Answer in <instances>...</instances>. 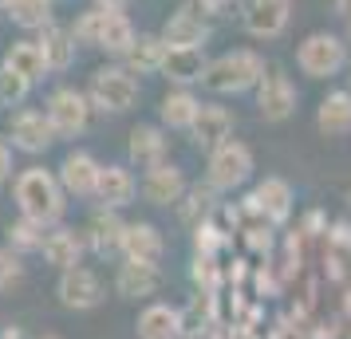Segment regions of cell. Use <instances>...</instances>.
Returning a JSON list of instances; mask_svg holds the SVG:
<instances>
[{"label": "cell", "mask_w": 351, "mask_h": 339, "mask_svg": "<svg viewBox=\"0 0 351 339\" xmlns=\"http://www.w3.org/2000/svg\"><path fill=\"white\" fill-rule=\"evenodd\" d=\"M12 194H16L20 217H28V221H36V225H44V229L56 225L67 210L64 186H60V178H56L51 170H44V166L24 170L16 178V186H12Z\"/></svg>", "instance_id": "6da1fadb"}, {"label": "cell", "mask_w": 351, "mask_h": 339, "mask_svg": "<svg viewBox=\"0 0 351 339\" xmlns=\"http://www.w3.org/2000/svg\"><path fill=\"white\" fill-rule=\"evenodd\" d=\"M261 75H265V60H261L256 51L241 48V51H225V55H217L213 64H206L202 87L213 91V95H241V91L256 87Z\"/></svg>", "instance_id": "7a4b0ae2"}, {"label": "cell", "mask_w": 351, "mask_h": 339, "mask_svg": "<svg viewBox=\"0 0 351 339\" xmlns=\"http://www.w3.org/2000/svg\"><path fill=\"white\" fill-rule=\"evenodd\" d=\"M75 40L80 44H95V48L111 51V55H123L130 48V40H134V28H130L127 12H114V8H91V12H83L80 24H75Z\"/></svg>", "instance_id": "3957f363"}, {"label": "cell", "mask_w": 351, "mask_h": 339, "mask_svg": "<svg viewBox=\"0 0 351 339\" xmlns=\"http://www.w3.org/2000/svg\"><path fill=\"white\" fill-rule=\"evenodd\" d=\"M91 107L99 111H111V114H123L138 103V79L130 75L127 67H99L91 75Z\"/></svg>", "instance_id": "277c9868"}, {"label": "cell", "mask_w": 351, "mask_h": 339, "mask_svg": "<svg viewBox=\"0 0 351 339\" xmlns=\"http://www.w3.org/2000/svg\"><path fill=\"white\" fill-rule=\"evenodd\" d=\"M296 64L312 79H332L335 71H343V64H348V44L332 32H312L296 51Z\"/></svg>", "instance_id": "5b68a950"}, {"label": "cell", "mask_w": 351, "mask_h": 339, "mask_svg": "<svg viewBox=\"0 0 351 339\" xmlns=\"http://www.w3.org/2000/svg\"><path fill=\"white\" fill-rule=\"evenodd\" d=\"M253 174V150L245 142L225 138L221 146H213L209 154V190H237Z\"/></svg>", "instance_id": "8992f818"}, {"label": "cell", "mask_w": 351, "mask_h": 339, "mask_svg": "<svg viewBox=\"0 0 351 339\" xmlns=\"http://www.w3.org/2000/svg\"><path fill=\"white\" fill-rule=\"evenodd\" d=\"M48 118L60 138H75L91 123V99L83 95V91H75V87H60L48 99Z\"/></svg>", "instance_id": "52a82bcc"}, {"label": "cell", "mask_w": 351, "mask_h": 339, "mask_svg": "<svg viewBox=\"0 0 351 339\" xmlns=\"http://www.w3.org/2000/svg\"><path fill=\"white\" fill-rule=\"evenodd\" d=\"M256 107L265 123H285L288 114L296 111V87L285 75V67H269L261 83H256Z\"/></svg>", "instance_id": "ba28073f"}, {"label": "cell", "mask_w": 351, "mask_h": 339, "mask_svg": "<svg viewBox=\"0 0 351 339\" xmlns=\"http://www.w3.org/2000/svg\"><path fill=\"white\" fill-rule=\"evenodd\" d=\"M8 134H12V146H16V150H24V154H44V150L60 138V134H56V127H51L48 111H36V107L12 114Z\"/></svg>", "instance_id": "9c48e42d"}, {"label": "cell", "mask_w": 351, "mask_h": 339, "mask_svg": "<svg viewBox=\"0 0 351 339\" xmlns=\"http://www.w3.org/2000/svg\"><path fill=\"white\" fill-rule=\"evenodd\" d=\"M60 304L64 307H75V312H87V307H99L103 304V284H99V276L91 268H64L60 276Z\"/></svg>", "instance_id": "30bf717a"}, {"label": "cell", "mask_w": 351, "mask_h": 339, "mask_svg": "<svg viewBox=\"0 0 351 339\" xmlns=\"http://www.w3.org/2000/svg\"><path fill=\"white\" fill-rule=\"evenodd\" d=\"M292 20V0H249V12H245V28L256 40H276Z\"/></svg>", "instance_id": "8fae6325"}, {"label": "cell", "mask_w": 351, "mask_h": 339, "mask_svg": "<svg viewBox=\"0 0 351 339\" xmlns=\"http://www.w3.org/2000/svg\"><path fill=\"white\" fill-rule=\"evenodd\" d=\"M99 166L87 150H71L64 162H60V186H64V194H75V197H91L95 194V181H99Z\"/></svg>", "instance_id": "7c38bea8"}, {"label": "cell", "mask_w": 351, "mask_h": 339, "mask_svg": "<svg viewBox=\"0 0 351 339\" xmlns=\"http://www.w3.org/2000/svg\"><path fill=\"white\" fill-rule=\"evenodd\" d=\"M249 210H253L256 217H265L269 225L285 221L288 213H292V186H288L285 178H265L253 190V197H249Z\"/></svg>", "instance_id": "4fadbf2b"}, {"label": "cell", "mask_w": 351, "mask_h": 339, "mask_svg": "<svg viewBox=\"0 0 351 339\" xmlns=\"http://www.w3.org/2000/svg\"><path fill=\"white\" fill-rule=\"evenodd\" d=\"M186 194V178H182V170L170 166V162H158V166H150L143 178V197L150 205H174L178 197Z\"/></svg>", "instance_id": "5bb4252c"}, {"label": "cell", "mask_w": 351, "mask_h": 339, "mask_svg": "<svg viewBox=\"0 0 351 339\" xmlns=\"http://www.w3.org/2000/svg\"><path fill=\"white\" fill-rule=\"evenodd\" d=\"M138 339H182L186 336V316L170 304H150L134 323Z\"/></svg>", "instance_id": "9a60e30c"}, {"label": "cell", "mask_w": 351, "mask_h": 339, "mask_svg": "<svg viewBox=\"0 0 351 339\" xmlns=\"http://www.w3.org/2000/svg\"><path fill=\"white\" fill-rule=\"evenodd\" d=\"M206 36H209L206 20L197 16L190 4H182L174 16L166 20V28H162V44H166V48H202Z\"/></svg>", "instance_id": "2e32d148"}, {"label": "cell", "mask_w": 351, "mask_h": 339, "mask_svg": "<svg viewBox=\"0 0 351 339\" xmlns=\"http://www.w3.org/2000/svg\"><path fill=\"white\" fill-rule=\"evenodd\" d=\"M138 194V181L130 174L127 166H103L99 170V181H95V197L107 205V210H123L130 205Z\"/></svg>", "instance_id": "e0dca14e"}, {"label": "cell", "mask_w": 351, "mask_h": 339, "mask_svg": "<svg viewBox=\"0 0 351 339\" xmlns=\"http://www.w3.org/2000/svg\"><path fill=\"white\" fill-rule=\"evenodd\" d=\"M114 288H119V296H127V300L154 296L162 288V268L158 264H146V260H127V264H119Z\"/></svg>", "instance_id": "ac0fdd59"}, {"label": "cell", "mask_w": 351, "mask_h": 339, "mask_svg": "<svg viewBox=\"0 0 351 339\" xmlns=\"http://www.w3.org/2000/svg\"><path fill=\"white\" fill-rule=\"evenodd\" d=\"M229 130H233V114L225 111V107H213V103H202V107H197V118L190 123L193 142L206 146V150L221 146L225 138H229Z\"/></svg>", "instance_id": "d6986e66"}, {"label": "cell", "mask_w": 351, "mask_h": 339, "mask_svg": "<svg viewBox=\"0 0 351 339\" xmlns=\"http://www.w3.org/2000/svg\"><path fill=\"white\" fill-rule=\"evenodd\" d=\"M127 260H146V264H158L162 253H166V241H162V233L154 225H146V221H134V225L123 229V244H119Z\"/></svg>", "instance_id": "ffe728a7"}, {"label": "cell", "mask_w": 351, "mask_h": 339, "mask_svg": "<svg viewBox=\"0 0 351 339\" xmlns=\"http://www.w3.org/2000/svg\"><path fill=\"white\" fill-rule=\"evenodd\" d=\"M83 233H75V229H56V233H44V244H40V253H44V260L48 264H56V268H75L83 257Z\"/></svg>", "instance_id": "44dd1931"}, {"label": "cell", "mask_w": 351, "mask_h": 339, "mask_svg": "<svg viewBox=\"0 0 351 339\" xmlns=\"http://www.w3.org/2000/svg\"><path fill=\"white\" fill-rule=\"evenodd\" d=\"M202 71H206V55L202 48H166V60H162V75L178 87L186 83H202Z\"/></svg>", "instance_id": "7402d4cb"}, {"label": "cell", "mask_w": 351, "mask_h": 339, "mask_svg": "<svg viewBox=\"0 0 351 339\" xmlns=\"http://www.w3.org/2000/svg\"><path fill=\"white\" fill-rule=\"evenodd\" d=\"M316 130L328 134V138H339V134H351V91H332L316 107Z\"/></svg>", "instance_id": "603a6c76"}, {"label": "cell", "mask_w": 351, "mask_h": 339, "mask_svg": "<svg viewBox=\"0 0 351 339\" xmlns=\"http://www.w3.org/2000/svg\"><path fill=\"white\" fill-rule=\"evenodd\" d=\"M130 75H146V71H162V60H166V44L162 36H134L130 48L123 51Z\"/></svg>", "instance_id": "cb8c5ba5"}, {"label": "cell", "mask_w": 351, "mask_h": 339, "mask_svg": "<svg viewBox=\"0 0 351 339\" xmlns=\"http://www.w3.org/2000/svg\"><path fill=\"white\" fill-rule=\"evenodd\" d=\"M4 67H12L16 75H24L28 83L44 79L48 75V64H44V51H40V44L36 40H16L12 48H8V55H4Z\"/></svg>", "instance_id": "d4e9b609"}, {"label": "cell", "mask_w": 351, "mask_h": 339, "mask_svg": "<svg viewBox=\"0 0 351 339\" xmlns=\"http://www.w3.org/2000/svg\"><path fill=\"white\" fill-rule=\"evenodd\" d=\"M36 44H40V51H44L48 71H64V67H71V60H75V36L64 32V28H56V24H48Z\"/></svg>", "instance_id": "484cf974"}, {"label": "cell", "mask_w": 351, "mask_h": 339, "mask_svg": "<svg viewBox=\"0 0 351 339\" xmlns=\"http://www.w3.org/2000/svg\"><path fill=\"white\" fill-rule=\"evenodd\" d=\"M130 162H138V166H158L166 162V138H162L158 127H134L130 130Z\"/></svg>", "instance_id": "4316f807"}, {"label": "cell", "mask_w": 351, "mask_h": 339, "mask_svg": "<svg viewBox=\"0 0 351 339\" xmlns=\"http://www.w3.org/2000/svg\"><path fill=\"white\" fill-rule=\"evenodd\" d=\"M197 107H202V103H197L186 87H178V91H170V95L162 99L158 114L170 130H190V123L197 118Z\"/></svg>", "instance_id": "83f0119b"}, {"label": "cell", "mask_w": 351, "mask_h": 339, "mask_svg": "<svg viewBox=\"0 0 351 339\" xmlns=\"http://www.w3.org/2000/svg\"><path fill=\"white\" fill-rule=\"evenodd\" d=\"M123 221L114 217V210H99L91 221H87V241L95 244L99 253H114L123 244Z\"/></svg>", "instance_id": "f1b7e54d"}, {"label": "cell", "mask_w": 351, "mask_h": 339, "mask_svg": "<svg viewBox=\"0 0 351 339\" xmlns=\"http://www.w3.org/2000/svg\"><path fill=\"white\" fill-rule=\"evenodd\" d=\"M8 16L16 20L20 28H48L51 24V0H12Z\"/></svg>", "instance_id": "f546056e"}, {"label": "cell", "mask_w": 351, "mask_h": 339, "mask_svg": "<svg viewBox=\"0 0 351 339\" xmlns=\"http://www.w3.org/2000/svg\"><path fill=\"white\" fill-rule=\"evenodd\" d=\"M28 91H32V83L24 79V75H16L12 67L0 64V107H16V103H24Z\"/></svg>", "instance_id": "4dcf8cb0"}, {"label": "cell", "mask_w": 351, "mask_h": 339, "mask_svg": "<svg viewBox=\"0 0 351 339\" xmlns=\"http://www.w3.org/2000/svg\"><path fill=\"white\" fill-rule=\"evenodd\" d=\"M8 241H12V249H40L44 244V225L20 217L16 225H8Z\"/></svg>", "instance_id": "1f68e13d"}, {"label": "cell", "mask_w": 351, "mask_h": 339, "mask_svg": "<svg viewBox=\"0 0 351 339\" xmlns=\"http://www.w3.org/2000/svg\"><path fill=\"white\" fill-rule=\"evenodd\" d=\"M24 280V264L12 249H0V288H12Z\"/></svg>", "instance_id": "d6a6232c"}, {"label": "cell", "mask_w": 351, "mask_h": 339, "mask_svg": "<svg viewBox=\"0 0 351 339\" xmlns=\"http://www.w3.org/2000/svg\"><path fill=\"white\" fill-rule=\"evenodd\" d=\"M193 280L206 284V288L217 284V268H213V257H209V253H197V260H193Z\"/></svg>", "instance_id": "836d02e7"}, {"label": "cell", "mask_w": 351, "mask_h": 339, "mask_svg": "<svg viewBox=\"0 0 351 339\" xmlns=\"http://www.w3.org/2000/svg\"><path fill=\"white\" fill-rule=\"evenodd\" d=\"M8 174H12V146L0 138V181H8Z\"/></svg>", "instance_id": "e575fe53"}, {"label": "cell", "mask_w": 351, "mask_h": 339, "mask_svg": "<svg viewBox=\"0 0 351 339\" xmlns=\"http://www.w3.org/2000/svg\"><path fill=\"white\" fill-rule=\"evenodd\" d=\"M197 4H202L206 12H221V8H229V4H233V0H197Z\"/></svg>", "instance_id": "d590c367"}, {"label": "cell", "mask_w": 351, "mask_h": 339, "mask_svg": "<svg viewBox=\"0 0 351 339\" xmlns=\"http://www.w3.org/2000/svg\"><path fill=\"white\" fill-rule=\"evenodd\" d=\"M332 8H335V16H351V0H332Z\"/></svg>", "instance_id": "8d00e7d4"}, {"label": "cell", "mask_w": 351, "mask_h": 339, "mask_svg": "<svg viewBox=\"0 0 351 339\" xmlns=\"http://www.w3.org/2000/svg\"><path fill=\"white\" fill-rule=\"evenodd\" d=\"M95 4H99V8H114V12H123L130 0H95Z\"/></svg>", "instance_id": "74e56055"}, {"label": "cell", "mask_w": 351, "mask_h": 339, "mask_svg": "<svg viewBox=\"0 0 351 339\" xmlns=\"http://www.w3.org/2000/svg\"><path fill=\"white\" fill-rule=\"evenodd\" d=\"M272 339H300V336H296V327H276V336Z\"/></svg>", "instance_id": "f35d334b"}, {"label": "cell", "mask_w": 351, "mask_h": 339, "mask_svg": "<svg viewBox=\"0 0 351 339\" xmlns=\"http://www.w3.org/2000/svg\"><path fill=\"white\" fill-rule=\"evenodd\" d=\"M348 44H351V16H348Z\"/></svg>", "instance_id": "ab89813d"}, {"label": "cell", "mask_w": 351, "mask_h": 339, "mask_svg": "<svg viewBox=\"0 0 351 339\" xmlns=\"http://www.w3.org/2000/svg\"><path fill=\"white\" fill-rule=\"evenodd\" d=\"M8 4H12V0H0V8H8Z\"/></svg>", "instance_id": "60d3db41"}, {"label": "cell", "mask_w": 351, "mask_h": 339, "mask_svg": "<svg viewBox=\"0 0 351 339\" xmlns=\"http://www.w3.org/2000/svg\"><path fill=\"white\" fill-rule=\"evenodd\" d=\"M348 205H351V186H348Z\"/></svg>", "instance_id": "b9f144b4"}, {"label": "cell", "mask_w": 351, "mask_h": 339, "mask_svg": "<svg viewBox=\"0 0 351 339\" xmlns=\"http://www.w3.org/2000/svg\"><path fill=\"white\" fill-rule=\"evenodd\" d=\"M44 339H56V336H44Z\"/></svg>", "instance_id": "7bdbcfd3"}]
</instances>
